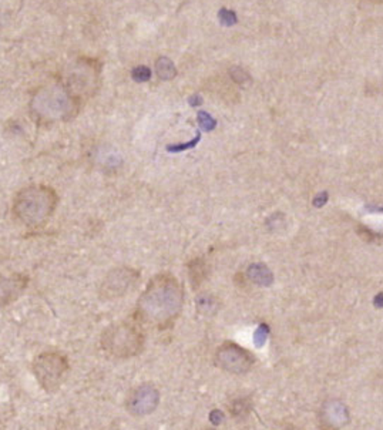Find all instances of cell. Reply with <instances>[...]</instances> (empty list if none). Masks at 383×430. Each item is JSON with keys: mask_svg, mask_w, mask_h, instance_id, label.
Instances as JSON below:
<instances>
[{"mask_svg": "<svg viewBox=\"0 0 383 430\" xmlns=\"http://www.w3.org/2000/svg\"><path fill=\"white\" fill-rule=\"evenodd\" d=\"M140 280V273L122 267L110 271L102 285H100V297L105 299H116L124 297L129 291H131Z\"/></svg>", "mask_w": 383, "mask_h": 430, "instance_id": "7", "label": "cell"}, {"mask_svg": "<svg viewBox=\"0 0 383 430\" xmlns=\"http://www.w3.org/2000/svg\"><path fill=\"white\" fill-rule=\"evenodd\" d=\"M131 77L134 81H139V83L148 81L151 78V70L147 66H137L136 68H133Z\"/></svg>", "mask_w": 383, "mask_h": 430, "instance_id": "15", "label": "cell"}, {"mask_svg": "<svg viewBox=\"0 0 383 430\" xmlns=\"http://www.w3.org/2000/svg\"><path fill=\"white\" fill-rule=\"evenodd\" d=\"M218 19L224 26H234L238 22L237 13L234 11H228V9H220L218 12Z\"/></svg>", "mask_w": 383, "mask_h": 430, "instance_id": "14", "label": "cell"}, {"mask_svg": "<svg viewBox=\"0 0 383 430\" xmlns=\"http://www.w3.org/2000/svg\"><path fill=\"white\" fill-rule=\"evenodd\" d=\"M189 277L194 285H200V282L206 278V268L200 260L194 261L193 264H189Z\"/></svg>", "mask_w": 383, "mask_h": 430, "instance_id": "13", "label": "cell"}, {"mask_svg": "<svg viewBox=\"0 0 383 430\" xmlns=\"http://www.w3.org/2000/svg\"><path fill=\"white\" fill-rule=\"evenodd\" d=\"M248 278L261 287H269L272 284V274L264 264L251 265L248 270Z\"/></svg>", "mask_w": 383, "mask_h": 430, "instance_id": "11", "label": "cell"}, {"mask_svg": "<svg viewBox=\"0 0 383 430\" xmlns=\"http://www.w3.org/2000/svg\"><path fill=\"white\" fill-rule=\"evenodd\" d=\"M32 369L42 389L47 393H54L64 383L70 365L60 352H43L35 358Z\"/></svg>", "mask_w": 383, "mask_h": 430, "instance_id": "5", "label": "cell"}, {"mask_svg": "<svg viewBox=\"0 0 383 430\" xmlns=\"http://www.w3.org/2000/svg\"><path fill=\"white\" fill-rule=\"evenodd\" d=\"M59 205L54 189L46 184L23 187L13 198L12 215L23 227L39 229L45 227Z\"/></svg>", "mask_w": 383, "mask_h": 430, "instance_id": "2", "label": "cell"}, {"mask_svg": "<svg viewBox=\"0 0 383 430\" xmlns=\"http://www.w3.org/2000/svg\"><path fill=\"white\" fill-rule=\"evenodd\" d=\"M203 103V99L200 95H194L193 97H189V104L191 106H200Z\"/></svg>", "mask_w": 383, "mask_h": 430, "instance_id": "21", "label": "cell"}, {"mask_svg": "<svg viewBox=\"0 0 383 430\" xmlns=\"http://www.w3.org/2000/svg\"><path fill=\"white\" fill-rule=\"evenodd\" d=\"M230 74H231V77L234 78V81H237V83H240V84H242V83H245V81H249V80H251L249 74H248L247 71H244L242 68H240V67H234V68H231Z\"/></svg>", "mask_w": 383, "mask_h": 430, "instance_id": "17", "label": "cell"}, {"mask_svg": "<svg viewBox=\"0 0 383 430\" xmlns=\"http://www.w3.org/2000/svg\"><path fill=\"white\" fill-rule=\"evenodd\" d=\"M197 305H199V309L200 311H206V312H208L211 308H216V305H214V299L210 297H200L199 298V301H197Z\"/></svg>", "mask_w": 383, "mask_h": 430, "instance_id": "20", "label": "cell"}, {"mask_svg": "<svg viewBox=\"0 0 383 430\" xmlns=\"http://www.w3.org/2000/svg\"><path fill=\"white\" fill-rule=\"evenodd\" d=\"M155 70L161 80H171L177 74L175 66L168 57H160L155 63Z\"/></svg>", "mask_w": 383, "mask_h": 430, "instance_id": "12", "label": "cell"}, {"mask_svg": "<svg viewBox=\"0 0 383 430\" xmlns=\"http://www.w3.org/2000/svg\"><path fill=\"white\" fill-rule=\"evenodd\" d=\"M184 305V289L170 274L155 275L143 291L137 308V322L155 329H165L174 323Z\"/></svg>", "mask_w": 383, "mask_h": 430, "instance_id": "1", "label": "cell"}, {"mask_svg": "<svg viewBox=\"0 0 383 430\" xmlns=\"http://www.w3.org/2000/svg\"><path fill=\"white\" fill-rule=\"evenodd\" d=\"M144 333L136 323L120 322L105 329L102 335L103 351L116 359H129L144 348Z\"/></svg>", "mask_w": 383, "mask_h": 430, "instance_id": "4", "label": "cell"}, {"mask_svg": "<svg viewBox=\"0 0 383 430\" xmlns=\"http://www.w3.org/2000/svg\"><path fill=\"white\" fill-rule=\"evenodd\" d=\"M199 123H200L201 129L206 130V131H213V130L216 129V126H217L216 119L211 117V116H210L208 113H206V112H200V113H199Z\"/></svg>", "mask_w": 383, "mask_h": 430, "instance_id": "16", "label": "cell"}, {"mask_svg": "<svg viewBox=\"0 0 383 430\" xmlns=\"http://www.w3.org/2000/svg\"><path fill=\"white\" fill-rule=\"evenodd\" d=\"M28 277L22 274H13L5 277L0 274V306H8L18 301L28 288Z\"/></svg>", "mask_w": 383, "mask_h": 430, "instance_id": "9", "label": "cell"}, {"mask_svg": "<svg viewBox=\"0 0 383 430\" xmlns=\"http://www.w3.org/2000/svg\"><path fill=\"white\" fill-rule=\"evenodd\" d=\"M216 362L221 369L232 375H245L254 366L255 358L237 343L225 342L216 354Z\"/></svg>", "mask_w": 383, "mask_h": 430, "instance_id": "6", "label": "cell"}, {"mask_svg": "<svg viewBox=\"0 0 383 430\" xmlns=\"http://www.w3.org/2000/svg\"><path fill=\"white\" fill-rule=\"evenodd\" d=\"M325 423H329L331 426H342L348 422V410L341 402H331L324 409Z\"/></svg>", "mask_w": 383, "mask_h": 430, "instance_id": "10", "label": "cell"}, {"mask_svg": "<svg viewBox=\"0 0 383 430\" xmlns=\"http://www.w3.org/2000/svg\"><path fill=\"white\" fill-rule=\"evenodd\" d=\"M29 112L36 123L53 124L70 120L77 112V102L61 85H45L32 96Z\"/></svg>", "mask_w": 383, "mask_h": 430, "instance_id": "3", "label": "cell"}, {"mask_svg": "<svg viewBox=\"0 0 383 430\" xmlns=\"http://www.w3.org/2000/svg\"><path fill=\"white\" fill-rule=\"evenodd\" d=\"M158 402V390L153 385H141L129 395L127 410L134 416H146L157 409Z\"/></svg>", "mask_w": 383, "mask_h": 430, "instance_id": "8", "label": "cell"}, {"mask_svg": "<svg viewBox=\"0 0 383 430\" xmlns=\"http://www.w3.org/2000/svg\"><path fill=\"white\" fill-rule=\"evenodd\" d=\"M266 335H268V326H265V325H261V326L255 330V333H254V340H255V343H257V347H262V345H264L265 340H266Z\"/></svg>", "mask_w": 383, "mask_h": 430, "instance_id": "18", "label": "cell"}, {"mask_svg": "<svg viewBox=\"0 0 383 430\" xmlns=\"http://www.w3.org/2000/svg\"><path fill=\"white\" fill-rule=\"evenodd\" d=\"M200 138H201V136H200V133H199V134H197V137H196L193 141H189V143H187V144L170 145V147H168V151H174V153H177V151H184V150H188V148H194V147L199 144Z\"/></svg>", "mask_w": 383, "mask_h": 430, "instance_id": "19", "label": "cell"}]
</instances>
